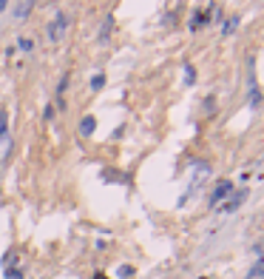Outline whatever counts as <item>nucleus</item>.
Returning <instances> with one entry per match:
<instances>
[{"mask_svg": "<svg viewBox=\"0 0 264 279\" xmlns=\"http://www.w3.org/2000/svg\"><path fill=\"white\" fill-rule=\"evenodd\" d=\"M247 105L253 111L262 105V89H259V80H256V60L247 57Z\"/></svg>", "mask_w": 264, "mask_h": 279, "instance_id": "nucleus-1", "label": "nucleus"}, {"mask_svg": "<svg viewBox=\"0 0 264 279\" xmlns=\"http://www.w3.org/2000/svg\"><path fill=\"white\" fill-rule=\"evenodd\" d=\"M207 174H210V165H207V163H196L193 165V180H190V186H188V191H185V197L179 199V205H185V202H188V199L199 191V183H202Z\"/></svg>", "mask_w": 264, "mask_h": 279, "instance_id": "nucleus-2", "label": "nucleus"}, {"mask_svg": "<svg viewBox=\"0 0 264 279\" xmlns=\"http://www.w3.org/2000/svg\"><path fill=\"white\" fill-rule=\"evenodd\" d=\"M230 194H233V183H230V180H219L216 188H213V194H210V205L219 208V205H222Z\"/></svg>", "mask_w": 264, "mask_h": 279, "instance_id": "nucleus-3", "label": "nucleus"}, {"mask_svg": "<svg viewBox=\"0 0 264 279\" xmlns=\"http://www.w3.org/2000/svg\"><path fill=\"white\" fill-rule=\"evenodd\" d=\"M66 29H69V14L57 12V17H54L51 26H48V40H60V37L66 35Z\"/></svg>", "mask_w": 264, "mask_h": 279, "instance_id": "nucleus-4", "label": "nucleus"}, {"mask_svg": "<svg viewBox=\"0 0 264 279\" xmlns=\"http://www.w3.org/2000/svg\"><path fill=\"white\" fill-rule=\"evenodd\" d=\"M244 199H247V188H241V191H233V194H230V197L225 199L222 205H219V211H222V214H233V211H239V205L244 202Z\"/></svg>", "mask_w": 264, "mask_h": 279, "instance_id": "nucleus-5", "label": "nucleus"}, {"mask_svg": "<svg viewBox=\"0 0 264 279\" xmlns=\"http://www.w3.org/2000/svg\"><path fill=\"white\" fill-rule=\"evenodd\" d=\"M216 12H219L216 6H210L207 12H196L193 17H190V32H199V26H207L210 20H213V14Z\"/></svg>", "mask_w": 264, "mask_h": 279, "instance_id": "nucleus-6", "label": "nucleus"}, {"mask_svg": "<svg viewBox=\"0 0 264 279\" xmlns=\"http://www.w3.org/2000/svg\"><path fill=\"white\" fill-rule=\"evenodd\" d=\"M32 6H35V0H17V6H14V17H17V20H26L29 12H32Z\"/></svg>", "mask_w": 264, "mask_h": 279, "instance_id": "nucleus-7", "label": "nucleus"}, {"mask_svg": "<svg viewBox=\"0 0 264 279\" xmlns=\"http://www.w3.org/2000/svg\"><path fill=\"white\" fill-rule=\"evenodd\" d=\"M94 128H97V120H94L91 114H85V117L80 120V134H82V137H91Z\"/></svg>", "mask_w": 264, "mask_h": 279, "instance_id": "nucleus-8", "label": "nucleus"}, {"mask_svg": "<svg viewBox=\"0 0 264 279\" xmlns=\"http://www.w3.org/2000/svg\"><path fill=\"white\" fill-rule=\"evenodd\" d=\"M111 29H114V17H111V14H105L103 29H100V43H105V40L111 37Z\"/></svg>", "mask_w": 264, "mask_h": 279, "instance_id": "nucleus-9", "label": "nucleus"}, {"mask_svg": "<svg viewBox=\"0 0 264 279\" xmlns=\"http://www.w3.org/2000/svg\"><path fill=\"white\" fill-rule=\"evenodd\" d=\"M239 20H241L239 14H233V17H230L227 23L222 26V35H225V37H227V35H233V32H236V26H239Z\"/></svg>", "mask_w": 264, "mask_h": 279, "instance_id": "nucleus-10", "label": "nucleus"}, {"mask_svg": "<svg viewBox=\"0 0 264 279\" xmlns=\"http://www.w3.org/2000/svg\"><path fill=\"white\" fill-rule=\"evenodd\" d=\"M103 180H105V183H128V177H125V174H114L111 168H108V171L103 174Z\"/></svg>", "mask_w": 264, "mask_h": 279, "instance_id": "nucleus-11", "label": "nucleus"}, {"mask_svg": "<svg viewBox=\"0 0 264 279\" xmlns=\"http://www.w3.org/2000/svg\"><path fill=\"white\" fill-rule=\"evenodd\" d=\"M185 83H188V86H193L196 83V69L190 66V63H185Z\"/></svg>", "mask_w": 264, "mask_h": 279, "instance_id": "nucleus-12", "label": "nucleus"}, {"mask_svg": "<svg viewBox=\"0 0 264 279\" xmlns=\"http://www.w3.org/2000/svg\"><path fill=\"white\" fill-rule=\"evenodd\" d=\"M262 274H264V259H259V262L253 265V271L247 274V279H256V277H262Z\"/></svg>", "mask_w": 264, "mask_h": 279, "instance_id": "nucleus-13", "label": "nucleus"}, {"mask_svg": "<svg viewBox=\"0 0 264 279\" xmlns=\"http://www.w3.org/2000/svg\"><path fill=\"white\" fill-rule=\"evenodd\" d=\"M103 86H105V74H94V77H91V89H94V92H100Z\"/></svg>", "mask_w": 264, "mask_h": 279, "instance_id": "nucleus-14", "label": "nucleus"}, {"mask_svg": "<svg viewBox=\"0 0 264 279\" xmlns=\"http://www.w3.org/2000/svg\"><path fill=\"white\" fill-rule=\"evenodd\" d=\"M6 279H23V268H6Z\"/></svg>", "mask_w": 264, "mask_h": 279, "instance_id": "nucleus-15", "label": "nucleus"}, {"mask_svg": "<svg viewBox=\"0 0 264 279\" xmlns=\"http://www.w3.org/2000/svg\"><path fill=\"white\" fill-rule=\"evenodd\" d=\"M17 48H20V51H32V48H35V43H32L29 37H20V40H17Z\"/></svg>", "mask_w": 264, "mask_h": 279, "instance_id": "nucleus-16", "label": "nucleus"}, {"mask_svg": "<svg viewBox=\"0 0 264 279\" xmlns=\"http://www.w3.org/2000/svg\"><path fill=\"white\" fill-rule=\"evenodd\" d=\"M6 120H9V114H6V111H0V140H6Z\"/></svg>", "mask_w": 264, "mask_h": 279, "instance_id": "nucleus-17", "label": "nucleus"}, {"mask_svg": "<svg viewBox=\"0 0 264 279\" xmlns=\"http://www.w3.org/2000/svg\"><path fill=\"white\" fill-rule=\"evenodd\" d=\"M119 277H122V279H131V277H134V268H131V265H122V268H119Z\"/></svg>", "mask_w": 264, "mask_h": 279, "instance_id": "nucleus-18", "label": "nucleus"}, {"mask_svg": "<svg viewBox=\"0 0 264 279\" xmlns=\"http://www.w3.org/2000/svg\"><path fill=\"white\" fill-rule=\"evenodd\" d=\"M54 117V105H46V111H43V120H51Z\"/></svg>", "mask_w": 264, "mask_h": 279, "instance_id": "nucleus-19", "label": "nucleus"}, {"mask_svg": "<svg viewBox=\"0 0 264 279\" xmlns=\"http://www.w3.org/2000/svg\"><path fill=\"white\" fill-rule=\"evenodd\" d=\"M9 9V0H0V12H6Z\"/></svg>", "mask_w": 264, "mask_h": 279, "instance_id": "nucleus-20", "label": "nucleus"}, {"mask_svg": "<svg viewBox=\"0 0 264 279\" xmlns=\"http://www.w3.org/2000/svg\"><path fill=\"white\" fill-rule=\"evenodd\" d=\"M91 279H108V277H105V274H94Z\"/></svg>", "mask_w": 264, "mask_h": 279, "instance_id": "nucleus-21", "label": "nucleus"}, {"mask_svg": "<svg viewBox=\"0 0 264 279\" xmlns=\"http://www.w3.org/2000/svg\"><path fill=\"white\" fill-rule=\"evenodd\" d=\"M199 279H207V277H199Z\"/></svg>", "mask_w": 264, "mask_h": 279, "instance_id": "nucleus-22", "label": "nucleus"}]
</instances>
